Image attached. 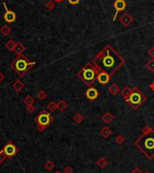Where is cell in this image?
<instances>
[{
	"mask_svg": "<svg viewBox=\"0 0 154 173\" xmlns=\"http://www.w3.org/2000/svg\"><path fill=\"white\" fill-rule=\"evenodd\" d=\"M92 63L98 68L99 71L105 72L113 76L125 64V61L113 46L107 45L97 53L96 57L93 59Z\"/></svg>",
	"mask_w": 154,
	"mask_h": 173,
	"instance_id": "cell-1",
	"label": "cell"
},
{
	"mask_svg": "<svg viewBox=\"0 0 154 173\" xmlns=\"http://www.w3.org/2000/svg\"><path fill=\"white\" fill-rule=\"evenodd\" d=\"M134 145L148 159H154V129L151 126L143 128V132L134 141Z\"/></svg>",
	"mask_w": 154,
	"mask_h": 173,
	"instance_id": "cell-2",
	"label": "cell"
},
{
	"mask_svg": "<svg viewBox=\"0 0 154 173\" xmlns=\"http://www.w3.org/2000/svg\"><path fill=\"white\" fill-rule=\"evenodd\" d=\"M98 68L93 63L88 62L83 66L77 75L81 82H83L88 87H91L93 83L97 81V77L99 73Z\"/></svg>",
	"mask_w": 154,
	"mask_h": 173,
	"instance_id": "cell-3",
	"label": "cell"
},
{
	"mask_svg": "<svg viewBox=\"0 0 154 173\" xmlns=\"http://www.w3.org/2000/svg\"><path fill=\"white\" fill-rule=\"evenodd\" d=\"M35 65V62H33L23 55H17L10 64V68L14 70L19 76H25Z\"/></svg>",
	"mask_w": 154,
	"mask_h": 173,
	"instance_id": "cell-4",
	"label": "cell"
},
{
	"mask_svg": "<svg viewBox=\"0 0 154 173\" xmlns=\"http://www.w3.org/2000/svg\"><path fill=\"white\" fill-rule=\"evenodd\" d=\"M53 121H54V119H53L52 115L46 110L41 111L34 118V122L36 123V130L38 132H43V130H45L48 128V126H50L53 122Z\"/></svg>",
	"mask_w": 154,
	"mask_h": 173,
	"instance_id": "cell-5",
	"label": "cell"
},
{
	"mask_svg": "<svg viewBox=\"0 0 154 173\" xmlns=\"http://www.w3.org/2000/svg\"><path fill=\"white\" fill-rule=\"evenodd\" d=\"M146 100L147 98L143 93V92L140 91L137 87H133L131 95H130V97L125 102L131 106L133 110H138L139 107H141L146 102Z\"/></svg>",
	"mask_w": 154,
	"mask_h": 173,
	"instance_id": "cell-6",
	"label": "cell"
},
{
	"mask_svg": "<svg viewBox=\"0 0 154 173\" xmlns=\"http://www.w3.org/2000/svg\"><path fill=\"white\" fill-rule=\"evenodd\" d=\"M1 151L5 159H11L19 152V149L12 141H8L1 149Z\"/></svg>",
	"mask_w": 154,
	"mask_h": 173,
	"instance_id": "cell-7",
	"label": "cell"
},
{
	"mask_svg": "<svg viewBox=\"0 0 154 173\" xmlns=\"http://www.w3.org/2000/svg\"><path fill=\"white\" fill-rule=\"evenodd\" d=\"M3 5H4L5 10V13L4 16H3L4 20H5V22H7V23H9V24L15 22V19H16V14L15 13V12H14L13 10L9 9V8L7 7V5H5V2H3Z\"/></svg>",
	"mask_w": 154,
	"mask_h": 173,
	"instance_id": "cell-8",
	"label": "cell"
},
{
	"mask_svg": "<svg viewBox=\"0 0 154 173\" xmlns=\"http://www.w3.org/2000/svg\"><path fill=\"white\" fill-rule=\"evenodd\" d=\"M113 5H114V7L115 9V16L113 17V21H115L118 13L125 9V7H127V3L124 1V0H115V1L114 2V4H113Z\"/></svg>",
	"mask_w": 154,
	"mask_h": 173,
	"instance_id": "cell-9",
	"label": "cell"
},
{
	"mask_svg": "<svg viewBox=\"0 0 154 173\" xmlns=\"http://www.w3.org/2000/svg\"><path fill=\"white\" fill-rule=\"evenodd\" d=\"M133 21L134 18L129 13H123L119 17V22L124 27H128L132 23H133Z\"/></svg>",
	"mask_w": 154,
	"mask_h": 173,
	"instance_id": "cell-10",
	"label": "cell"
},
{
	"mask_svg": "<svg viewBox=\"0 0 154 173\" xmlns=\"http://www.w3.org/2000/svg\"><path fill=\"white\" fill-rule=\"evenodd\" d=\"M111 77L112 76L110 74H108L107 73H105V72H103V71H100L97 74V82H98L100 84L105 85L110 82Z\"/></svg>",
	"mask_w": 154,
	"mask_h": 173,
	"instance_id": "cell-11",
	"label": "cell"
},
{
	"mask_svg": "<svg viewBox=\"0 0 154 173\" xmlns=\"http://www.w3.org/2000/svg\"><path fill=\"white\" fill-rule=\"evenodd\" d=\"M85 95L89 101H95V100H97V97L99 96V92L97 90L96 88H94V87L91 86L86 91Z\"/></svg>",
	"mask_w": 154,
	"mask_h": 173,
	"instance_id": "cell-12",
	"label": "cell"
},
{
	"mask_svg": "<svg viewBox=\"0 0 154 173\" xmlns=\"http://www.w3.org/2000/svg\"><path fill=\"white\" fill-rule=\"evenodd\" d=\"M25 51V46L23 44H22L21 42H16L15 46V49L14 52L16 53V55H23V52Z\"/></svg>",
	"mask_w": 154,
	"mask_h": 173,
	"instance_id": "cell-13",
	"label": "cell"
},
{
	"mask_svg": "<svg viewBox=\"0 0 154 173\" xmlns=\"http://www.w3.org/2000/svg\"><path fill=\"white\" fill-rule=\"evenodd\" d=\"M114 119H115L114 115L112 114V113H111L110 112H105L104 114L102 115V117H101V120H102L105 123H106V124L111 123L112 122L114 121Z\"/></svg>",
	"mask_w": 154,
	"mask_h": 173,
	"instance_id": "cell-14",
	"label": "cell"
},
{
	"mask_svg": "<svg viewBox=\"0 0 154 173\" xmlns=\"http://www.w3.org/2000/svg\"><path fill=\"white\" fill-rule=\"evenodd\" d=\"M99 133H100V135L103 137V138L108 139L109 137L112 135V133H113V132H112V130L108 126H105V127H104V128H102L101 130H100Z\"/></svg>",
	"mask_w": 154,
	"mask_h": 173,
	"instance_id": "cell-15",
	"label": "cell"
},
{
	"mask_svg": "<svg viewBox=\"0 0 154 173\" xmlns=\"http://www.w3.org/2000/svg\"><path fill=\"white\" fill-rule=\"evenodd\" d=\"M23 87H25V83L22 82L20 80H16L13 82V84H12V88L14 89V90L16 92V93H19L21 92Z\"/></svg>",
	"mask_w": 154,
	"mask_h": 173,
	"instance_id": "cell-16",
	"label": "cell"
},
{
	"mask_svg": "<svg viewBox=\"0 0 154 173\" xmlns=\"http://www.w3.org/2000/svg\"><path fill=\"white\" fill-rule=\"evenodd\" d=\"M132 92H133L132 88H130L129 86H125L120 93H121V95H122V97L123 98V100L126 101L130 97V95H131Z\"/></svg>",
	"mask_w": 154,
	"mask_h": 173,
	"instance_id": "cell-17",
	"label": "cell"
},
{
	"mask_svg": "<svg viewBox=\"0 0 154 173\" xmlns=\"http://www.w3.org/2000/svg\"><path fill=\"white\" fill-rule=\"evenodd\" d=\"M68 108V103L64 100H59L57 103V109L60 112H64Z\"/></svg>",
	"mask_w": 154,
	"mask_h": 173,
	"instance_id": "cell-18",
	"label": "cell"
},
{
	"mask_svg": "<svg viewBox=\"0 0 154 173\" xmlns=\"http://www.w3.org/2000/svg\"><path fill=\"white\" fill-rule=\"evenodd\" d=\"M108 91L109 93L112 94V95H116L118 93H120V88L118 86L116 83H113V84H111L109 87H108Z\"/></svg>",
	"mask_w": 154,
	"mask_h": 173,
	"instance_id": "cell-19",
	"label": "cell"
},
{
	"mask_svg": "<svg viewBox=\"0 0 154 173\" xmlns=\"http://www.w3.org/2000/svg\"><path fill=\"white\" fill-rule=\"evenodd\" d=\"M107 164H108L107 159H106L105 158H104V157L99 158L97 162V165L99 167L100 169H104V168H105V167L107 166Z\"/></svg>",
	"mask_w": 154,
	"mask_h": 173,
	"instance_id": "cell-20",
	"label": "cell"
},
{
	"mask_svg": "<svg viewBox=\"0 0 154 173\" xmlns=\"http://www.w3.org/2000/svg\"><path fill=\"white\" fill-rule=\"evenodd\" d=\"M15 42L13 40V39H10V40H8L7 42V44L5 45V47L7 48L8 51H10V52H13L14 51V49H15Z\"/></svg>",
	"mask_w": 154,
	"mask_h": 173,
	"instance_id": "cell-21",
	"label": "cell"
},
{
	"mask_svg": "<svg viewBox=\"0 0 154 173\" xmlns=\"http://www.w3.org/2000/svg\"><path fill=\"white\" fill-rule=\"evenodd\" d=\"M10 33H11V29L7 25H4L1 28H0V34H3L4 36H7V35L10 34Z\"/></svg>",
	"mask_w": 154,
	"mask_h": 173,
	"instance_id": "cell-22",
	"label": "cell"
},
{
	"mask_svg": "<svg viewBox=\"0 0 154 173\" xmlns=\"http://www.w3.org/2000/svg\"><path fill=\"white\" fill-rule=\"evenodd\" d=\"M73 121L77 123V124H79L81 123L83 121H84V116H83L80 112H77L76 114L73 117Z\"/></svg>",
	"mask_w": 154,
	"mask_h": 173,
	"instance_id": "cell-23",
	"label": "cell"
},
{
	"mask_svg": "<svg viewBox=\"0 0 154 173\" xmlns=\"http://www.w3.org/2000/svg\"><path fill=\"white\" fill-rule=\"evenodd\" d=\"M23 103H25L26 106H28V105H33V103H34V99L31 96V95H28V96H26L25 99H23Z\"/></svg>",
	"mask_w": 154,
	"mask_h": 173,
	"instance_id": "cell-24",
	"label": "cell"
},
{
	"mask_svg": "<svg viewBox=\"0 0 154 173\" xmlns=\"http://www.w3.org/2000/svg\"><path fill=\"white\" fill-rule=\"evenodd\" d=\"M146 68L149 70L151 73H154V58H151L150 61L146 63Z\"/></svg>",
	"mask_w": 154,
	"mask_h": 173,
	"instance_id": "cell-25",
	"label": "cell"
},
{
	"mask_svg": "<svg viewBox=\"0 0 154 173\" xmlns=\"http://www.w3.org/2000/svg\"><path fill=\"white\" fill-rule=\"evenodd\" d=\"M47 109H48V111L51 112H55L57 109V103L55 102H53V101H51V102H50L48 104H47Z\"/></svg>",
	"mask_w": 154,
	"mask_h": 173,
	"instance_id": "cell-26",
	"label": "cell"
},
{
	"mask_svg": "<svg viewBox=\"0 0 154 173\" xmlns=\"http://www.w3.org/2000/svg\"><path fill=\"white\" fill-rule=\"evenodd\" d=\"M44 168L47 170H52L53 169L55 168V164L53 163L51 160L48 159L47 162L44 163Z\"/></svg>",
	"mask_w": 154,
	"mask_h": 173,
	"instance_id": "cell-27",
	"label": "cell"
},
{
	"mask_svg": "<svg viewBox=\"0 0 154 173\" xmlns=\"http://www.w3.org/2000/svg\"><path fill=\"white\" fill-rule=\"evenodd\" d=\"M115 142L117 143L118 145H122L123 143L125 141V138H124V136L123 135H122V134H119V135H117L116 137H115Z\"/></svg>",
	"mask_w": 154,
	"mask_h": 173,
	"instance_id": "cell-28",
	"label": "cell"
},
{
	"mask_svg": "<svg viewBox=\"0 0 154 173\" xmlns=\"http://www.w3.org/2000/svg\"><path fill=\"white\" fill-rule=\"evenodd\" d=\"M36 95H37V98H38L40 101H43V100H45L46 97H47V93H46V92H45V91H43V90L39 91V92L37 93Z\"/></svg>",
	"mask_w": 154,
	"mask_h": 173,
	"instance_id": "cell-29",
	"label": "cell"
},
{
	"mask_svg": "<svg viewBox=\"0 0 154 173\" xmlns=\"http://www.w3.org/2000/svg\"><path fill=\"white\" fill-rule=\"evenodd\" d=\"M45 7L48 9V10H50V11H51V10H53L54 9V7H55V4L53 3V1H51V0H50V1H48L46 3V5H45Z\"/></svg>",
	"mask_w": 154,
	"mask_h": 173,
	"instance_id": "cell-30",
	"label": "cell"
},
{
	"mask_svg": "<svg viewBox=\"0 0 154 173\" xmlns=\"http://www.w3.org/2000/svg\"><path fill=\"white\" fill-rule=\"evenodd\" d=\"M73 172H74V170H73V169H72L71 166H67V167H65L64 170H63V173H73Z\"/></svg>",
	"mask_w": 154,
	"mask_h": 173,
	"instance_id": "cell-31",
	"label": "cell"
},
{
	"mask_svg": "<svg viewBox=\"0 0 154 173\" xmlns=\"http://www.w3.org/2000/svg\"><path fill=\"white\" fill-rule=\"evenodd\" d=\"M34 111H35V107H34L33 104L26 106V112L28 113H33V112H34Z\"/></svg>",
	"mask_w": 154,
	"mask_h": 173,
	"instance_id": "cell-32",
	"label": "cell"
},
{
	"mask_svg": "<svg viewBox=\"0 0 154 173\" xmlns=\"http://www.w3.org/2000/svg\"><path fill=\"white\" fill-rule=\"evenodd\" d=\"M131 173H150V172H149V171H144V172H143L140 168H138V167H136L135 169L133 170V171H132Z\"/></svg>",
	"mask_w": 154,
	"mask_h": 173,
	"instance_id": "cell-33",
	"label": "cell"
},
{
	"mask_svg": "<svg viewBox=\"0 0 154 173\" xmlns=\"http://www.w3.org/2000/svg\"><path fill=\"white\" fill-rule=\"evenodd\" d=\"M148 55H149L151 58H154V46L151 47V48L148 50Z\"/></svg>",
	"mask_w": 154,
	"mask_h": 173,
	"instance_id": "cell-34",
	"label": "cell"
},
{
	"mask_svg": "<svg viewBox=\"0 0 154 173\" xmlns=\"http://www.w3.org/2000/svg\"><path fill=\"white\" fill-rule=\"evenodd\" d=\"M68 2H69L70 5H78V4L80 2V0H68Z\"/></svg>",
	"mask_w": 154,
	"mask_h": 173,
	"instance_id": "cell-35",
	"label": "cell"
},
{
	"mask_svg": "<svg viewBox=\"0 0 154 173\" xmlns=\"http://www.w3.org/2000/svg\"><path fill=\"white\" fill-rule=\"evenodd\" d=\"M5 159V156L3 155V153H2V151H1V150H0V164H1L4 160Z\"/></svg>",
	"mask_w": 154,
	"mask_h": 173,
	"instance_id": "cell-36",
	"label": "cell"
},
{
	"mask_svg": "<svg viewBox=\"0 0 154 173\" xmlns=\"http://www.w3.org/2000/svg\"><path fill=\"white\" fill-rule=\"evenodd\" d=\"M4 79H5V75L3 74L2 72H0V83L4 81Z\"/></svg>",
	"mask_w": 154,
	"mask_h": 173,
	"instance_id": "cell-37",
	"label": "cell"
},
{
	"mask_svg": "<svg viewBox=\"0 0 154 173\" xmlns=\"http://www.w3.org/2000/svg\"><path fill=\"white\" fill-rule=\"evenodd\" d=\"M150 87H151V89L152 91H154V82H152L151 84H150Z\"/></svg>",
	"mask_w": 154,
	"mask_h": 173,
	"instance_id": "cell-38",
	"label": "cell"
},
{
	"mask_svg": "<svg viewBox=\"0 0 154 173\" xmlns=\"http://www.w3.org/2000/svg\"><path fill=\"white\" fill-rule=\"evenodd\" d=\"M55 2H58V3H60V2H62L63 0H54Z\"/></svg>",
	"mask_w": 154,
	"mask_h": 173,
	"instance_id": "cell-39",
	"label": "cell"
},
{
	"mask_svg": "<svg viewBox=\"0 0 154 173\" xmlns=\"http://www.w3.org/2000/svg\"><path fill=\"white\" fill-rule=\"evenodd\" d=\"M55 173H62V172H61V171H56Z\"/></svg>",
	"mask_w": 154,
	"mask_h": 173,
	"instance_id": "cell-40",
	"label": "cell"
},
{
	"mask_svg": "<svg viewBox=\"0 0 154 173\" xmlns=\"http://www.w3.org/2000/svg\"><path fill=\"white\" fill-rule=\"evenodd\" d=\"M0 58H1V55H0Z\"/></svg>",
	"mask_w": 154,
	"mask_h": 173,
	"instance_id": "cell-41",
	"label": "cell"
}]
</instances>
